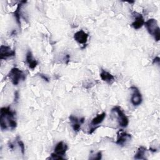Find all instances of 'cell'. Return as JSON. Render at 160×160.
Instances as JSON below:
<instances>
[{
  "mask_svg": "<svg viewBox=\"0 0 160 160\" xmlns=\"http://www.w3.org/2000/svg\"><path fill=\"white\" fill-rule=\"evenodd\" d=\"M16 112L11 109V107H3L1 108L0 126L2 130L14 129L17 126L15 119Z\"/></svg>",
  "mask_w": 160,
  "mask_h": 160,
  "instance_id": "1",
  "label": "cell"
},
{
  "mask_svg": "<svg viewBox=\"0 0 160 160\" xmlns=\"http://www.w3.org/2000/svg\"><path fill=\"white\" fill-rule=\"evenodd\" d=\"M148 32L154 38L156 41L160 39V29L155 19L151 18L144 22Z\"/></svg>",
  "mask_w": 160,
  "mask_h": 160,
  "instance_id": "2",
  "label": "cell"
},
{
  "mask_svg": "<svg viewBox=\"0 0 160 160\" xmlns=\"http://www.w3.org/2000/svg\"><path fill=\"white\" fill-rule=\"evenodd\" d=\"M8 76L14 85H18L21 81H24L26 79V75L24 72L18 68H12Z\"/></svg>",
  "mask_w": 160,
  "mask_h": 160,
  "instance_id": "3",
  "label": "cell"
},
{
  "mask_svg": "<svg viewBox=\"0 0 160 160\" xmlns=\"http://www.w3.org/2000/svg\"><path fill=\"white\" fill-rule=\"evenodd\" d=\"M111 111L114 112L117 114V117H118L117 119H118L119 125L122 128H126L128 126L129 124V119L119 106H117L114 107L112 109Z\"/></svg>",
  "mask_w": 160,
  "mask_h": 160,
  "instance_id": "4",
  "label": "cell"
},
{
  "mask_svg": "<svg viewBox=\"0 0 160 160\" xmlns=\"http://www.w3.org/2000/svg\"><path fill=\"white\" fill-rule=\"evenodd\" d=\"M105 117H106V112H103L101 114H98L95 118H94L91 122L90 125H91V128H90L88 133L91 134L94 131V130H96L97 128H98L99 127V124L102 123V122L104 121Z\"/></svg>",
  "mask_w": 160,
  "mask_h": 160,
  "instance_id": "5",
  "label": "cell"
},
{
  "mask_svg": "<svg viewBox=\"0 0 160 160\" xmlns=\"http://www.w3.org/2000/svg\"><path fill=\"white\" fill-rule=\"evenodd\" d=\"M130 89L133 91L131 98V102L132 104L134 106L140 105L142 102V95L139 92L138 88L136 86H131Z\"/></svg>",
  "mask_w": 160,
  "mask_h": 160,
  "instance_id": "6",
  "label": "cell"
},
{
  "mask_svg": "<svg viewBox=\"0 0 160 160\" xmlns=\"http://www.w3.org/2000/svg\"><path fill=\"white\" fill-rule=\"evenodd\" d=\"M16 54L15 50L11 49L9 46L1 45L0 47V59H6L9 58L14 56Z\"/></svg>",
  "mask_w": 160,
  "mask_h": 160,
  "instance_id": "7",
  "label": "cell"
},
{
  "mask_svg": "<svg viewBox=\"0 0 160 160\" xmlns=\"http://www.w3.org/2000/svg\"><path fill=\"white\" fill-rule=\"evenodd\" d=\"M117 134L118 136L116 143L121 146H123L131 138V134L123 131L122 129H120Z\"/></svg>",
  "mask_w": 160,
  "mask_h": 160,
  "instance_id": "8",
  "label": "cell"
},
{
  "mask_svg": "<svg viewBox=\"0 0 160 160\" xmlns=\"http://www.w3.org/2000/svg\"><path fill=\"white\" fill-rule=\"evenodd\" d=\"M132 16L134 17V21L131 24L132 27L135 29L141 28L145 22L142 14L137 12H133Z\"/></svg>",
  "mask_w": 160,
  "mask_h": 160,
  "instance_id": "9",
  "label": "cell"
},
{
  "mask_svg": "<svg viewBox=\"0 0 160 160\" xmlns=\"http://www.w3.org/2000/svg\"><path fill=\"white\" fill-rule=\"evenodd\" d=\"M68 148L67 144H66L63 141H60L56 145L54 149V153L59 156L62 157L66 154Z\"/></svg>",
  "mask_w": 160,
  "mask_h": 160,
  "instance_id": "10",
  "label": "cell"
},
{
  "mask_svg": "<svg viewBox=\"0 0 160 160\" xmlns=\"http://www.w3.org/2000/svg\"><path fill=\"white\" fill-rule=\"evenodd\" d=\"M88 34L85 32L83 30H79L74 33V39L79 44H85L88 41Z\"/></svg>",
  "mask_w": 160,
  "mask_h": 160,
  "instance_id": "11",
  "label": "cell"
},
{
  "mask_svg": "<svg viewBox=\"0 0 160 160\" xmlns=\"http://www.w3.org/2000/svg\"><path fill=\"white\" fill-rule=\"evenodd\" d=\"M69 118L71 122V126L73 130L76 132L79 131L81 129V125L84 122V118H81L80 119H78L77 117L72 115H71Z\"/></svg>",
  "mask_w": 160,
  "mask_h": 160,
  "instance_id": "12",
  "label": "cell"
},
{
  "mask_svg": "<svg viewBox=\"0 0 160 160\" xmlns=\"http://www.w3.org/2000/svg\"><path fill=\"white\" fill-rule=\"evenodd\" d=\"M26 62L28 64L29 68L32 69H34L36 67V66L38 65L37 61L33 58L32 52L30 51H28L26 53Z\"/></svg>",
  "mask_w": 160,
  "mask_h": 160,
  "instance_id": "13",
  "label": "cell"
},
{
  "mask_svg": "<svg viewBox=\"0 0 160 160\" xmlns=\"http://www.w3.org/2000/svg\"><path fill=\"white\" fill-rule=\"evenodd\" d=\"M26 2V1H22L19 2V4H18L16 9L14 12V16L16 19V22L18 23L19 28H21V7L22 6L23 4H24Z\"/></svg>",
  "mask_w": 160,
  "mask_h": 160,
  "instance_id": "14",
  "label": "cell"
},
{
  "mask_svg": "<svg viewBox=\"0 0 160 160\" xmlns=\"http://www.w3.org/2000/svg\"><path fill=\"white\" fill-rule=\"evenodd\" d=\"M100 77L102 81H106L109 84H111L114 80V77L111 73L104 70L101 71L100 73Z\"/></svg>",
  "mask_w": 160,
  "mask_h": 160,
  "instance_id": "15",
  "label": "cell"
},
{
  "mask_svg": "<svg viewBox=\"0 0 160 160\" xmlns=\"http://www.w3.org/2000/svg\"><path fill=\"white\" fill-rule=\"evenodd\" d=\"M147 149L144 146L139 147L137 152L135 154L134 158L136 159H146V158L144 157L145 153Z\"/></svg>",
  "mask_w": 160,
  "mask_h": 160,
  "instance_id": "16",
  "label": "cell"
},
{
  "mask_svg": "<svg viewBox=\"0 0 160 160\" xmlns=\"http://www.w3.org/2000/svg\"><path fill=\"white\" fill-rule=\"evenodd\" d=\"M17 143L19 145L20 149H21V152L22 154H24V152H25V147H24V144L23 143V142L22 141H21L19 139H18L17 141Z\"/></svg>",
  "mask_w": 160,
  "mask_h": 160,
  "instance_id": "17",
  "label": "cell"
},
{
  "mask_svg": "<svg viewBox=\"0 0 160 160\" xmlns=\"http://www.w3.org/2000/svg\"><path fill=\"white\" fill-rule=\"evenodd\" d=\"M93 156H94L90 158V159H101L102 158V153L101 151H99L96 154H94Z\"/></svg>",
  "mask_w": 160,
  "mask_h": 160,
  "instance_id": "18",
  "label": "cell"
},
{
  "mask_svg": "<svg viewBox=\"0 0 160 160\" xmlns=\"http://www.w3.org/2000/svg\"><path fill=\"white\" fill-rule=\"evenodd\" d=\"M49 159H64V158H62V157L56 155V154H54L53 152L51 154V157H49Z\"/></svg>",
  "mask_w": 160,
  "mask_h": 160,
  "instance_id": "19",
  "label": "cell"
},
{
  "mask_svg": "<svg viewBox=\"0 0 160 160\" xmlns=\"http://www.w3.org/2000/svg\"><path fill=\"white\" fill-rule=\"evenodd\" d=\"M159 61H160V58H159V57H156V58L153 59L152 63H153V64H154V63H158V64H159Z\"/></svg>",
  "mask_w": 160,
  "mask_h": 160,
  "instance_id": "20",
  "label": "cell"
},
{
  "mask_svg": "<svg viewBox=\"0 0 160 160\" xmlns=\"http://www.w3.org/2000/svg\"><path fill=\"white\" fill-rule=\"evenodd\" d=\"M39 76H41V78L42 79H43L44 81H47V82H48V81H49L48 78H47V76H46L45 75L42 74H39Z\"/></svg>",
  "mask_w": 160,
  "mask_h": 160,
  "instance_id": "21",
  "label": "cell"
},
{
  "mask_svg": "<svg viewBox=\"0 0 160 160\" xmlns=\"http://www.w3.org/2000/svg\"><path fill=\"white\" fill-rule=\"evenodd\" d=\"M18 98H19L18 92H17V91H16V92L14 93V101H18Z\"/></svg>",
  "mask_w": 160,
  "mask_h": 160,
  "instance_id": "22",
  "label": "cell"
},
{
  "mask_svg": "<svg viewBox=\"0 0 160 160\" xmlns=\"http://www.w3.org/2000/svg\"><path fill=\"white\" fill-rule=\"evenodd\" d=\"M9 148L10 149H14V146H13V144H12V143H10V144H9Z\"/></svg>",
  "mask_w": 160,
  "mask_h": 160,
  "instance_id": "23",
  "label": "cell"
}]
</instances>
